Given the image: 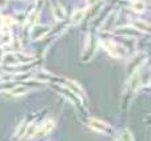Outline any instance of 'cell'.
Wrapping results in <instances>:
<instances>
[{
	"label": "cell",
	"mask_w": 151,
	"mask_h": 141,
	"mask_svg": "<svg viewBox=\"0 0 151 141\" xmlns=\"http://www.w3.org/2000/svg\"><path fill=\"white\" fill-rule=\"evenodd\" d=\"M96 1H98V0H87V3H88V4H91V6H92V4H95V3H96Z\"/></svg>",
	"instance_id": "obj_10"
},
{
	"label": "cell",
	"mask_w": 151,
	"mask_h": 141,
	"mask_svg": "<svg viewBox=\"0 0 151 141\" xmlns=\"http://www.w3.org/2000/svg\"><path fill=\"white\" fill-rule=\"evenodd\" d=\"M47 32H48V29H47L46 27H35V28L32 29V37H34V39H36V37H43Z\"/></svg>",
	"instance_id": "obj_4"
},
{
	"label": "cell",
	"mask_w": 151,
	"mask_h": 141,
	"mask_svg": "<svg viewBox=\"0 0 151 141\" xmlns=\"http://www.w3.org/2000/svg\"><path fill=\"white\" fill-rule=\"evenodd\" d=\"M52 11H54V16H55L56 20H63L64 17H66V9L63 8L60 4H56Z\"/></svg>",
	"instance_id": "obj_1"
},
{
	"label": "cell",
	"mask_w": 151,
	"mask_h": 141,
	"mask_svg": "<svg viewBox=\"0 0 151 141\" xmlns=\"http://www.w3.org/2000/svg\"><path fill=\"white\" fill-rule=\"evenodd\" d=\"M90 127L94 130H96V132H106V130H107V125L102 121H98V120H91Z\"/></svg>",
	"instance_id": "obj_2"
},
{
	"label": "cell",
	"mask_w": 151,
	"mask_h": 141,
	"mask_svg": "<svg viewBox=\"0 0 151 141\" xmlns=\"http://www.w3.org/2000/svg\"><path fill=\"white\" fill-rule=\"evenodd\" d=\"M132 26H134V28H138L139 31H148V24L145 21H140V20H135L134 23H132Z\"/></svg>",
	"instance_id": "obj_6"
},
{
	"label": "cell",
	"mask_w": 151,
	"mask_h": 141,
	"mask_svg": "<svg viewBox=\"0 0 151 141\" xmlns=\"http://www.w3.org/2000/svg\"><path fill=\"white\" fill-rule=\"evenodd\" d=\"M131 8L134 9L135 12H138V14H140V12H145V9H146V3L143 1V0H132Z\"/></svg>",
	"instance_id": "obj_3"
},
{
	"label": "cell",
	"mask_w": 151,
	"mask_h": 141,
	"mask_svg": "<svg viewBox=\"0 0 151 141\" xmlns=\"http://www.w3.org/2000/svg\"><path fill=\"white\" fill-rule=\"evenodd\" d=\"M26 92H27V88L23 87V85H19V87L14 88V89L11 90V93L14 96H20V95H24Z\"/></svg>",
	"instance_id": "obj_8"
},
{
	"label": "cell",
	"mask_w": 151,
	"mask_h": 141,
	"mask_svg": "<svg viewBox=\"0 0 151 141\" xmlns=\"http://www.w3.org/2000/svg\"><path fill=\"white\" fill-rule=\"evenodd\" d=\"M52 129H54V121H48L43 125V128L40 129V133H42V135H47V133L51 132Z\"/></svg>",
	"instance_id": "obj_7"
},
{
	"label": "cell",
	"mask_w": 151,
	"mask_h": 141,
	"mask_svg": "<svg viewBox=\"0 0 151 141\" xmlns=\"http://www.w3.org/2000/svg\"><path fill=\"white\" fill-rule=\"evenodd\" d=\"M84 12H86V9H78V11H75L74 15H72V23L74 24L79 23L83 19V16H84Z\"/></svg>",
	"instance_id": "obj_5"
},
{
	"label": "cell",
	"mask_w": 151,
	"mask_h": 141,
	"mask_svg": "<svg viewBox=\"0 0 151 141\" xmlns=\"http://www.w3.org/2000/svg\"><path fill=\"white\" fill-rule=\"evenodd\" d=\"M12 23V19L9 16H7V17H3V24H7V26H9Z\"/></svg>",
	"instance_id": "obj_9"
}]
</instances>
